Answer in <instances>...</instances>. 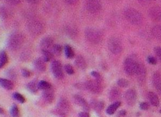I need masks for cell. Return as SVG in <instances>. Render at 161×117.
<instances>
[{
  "label": "cell",
  "instance_id": "obj_1",
  "mask_svg": "<svg viewBox=\"0 0 161 117\" xmlns=\"http://www.w3.org/2000/svg\"><path fill=\"white\" fill-rule=\"evenodd\" d=\"M124 16L126 20L134 25H140L142 23V15L134 8H128L125 10Z\"/></svg>",
  "mask_w": 161,
  "mask_h": 117
},
{
  "label": "cell",
  "instance_id": "obj_2",
  "mask_svg": "<svg viewBox=\"0 0 161 117\" xmlns=\"http://www.w3.org/2000/svg\"><path fill=\"white\" fill-rule=\"evenodd\" d=\"M24 40H25V38L22 34L19 33V32H14L9 38L8 47L10 50L17 51L22 47Z\"/></svg>",
  "mask_w": 161,
  "mask_h": 117
},
{
  "label": "cell",
  "instance_id": "obj_3",
  "mask_svg": "<svg viewBox=\"0 0 161 117\" xmlns=\"http://www.w3.org/2000/svg\"><path fill=\"white\" fill-rule=\"evenodd\" d=\"M85 37L87 41L93 44H98L102 40L101 32L94 28H88L85 31Z\"/></svg>",
  "mask_w": 161,
  "mask_h": 117
},
{
  "label": "cell",
  "instance_id": "obj_4",
  "mask_svg": "<svg viewBox=\"0 0 161 117\" xmlns=\"http://www.w3.org/2000/svg\"><path fill=\"white\" fill-rule=\"evenodd\" d=\"M108 48L113 54H120L122 52V44L120 39L116 37H112L108 42Z\"/></svg>",
  "mask_w": 161,
  "mask_h": 117
},
{
  "label": "cell",
  "instance_id": "obj_5",
  "mask_svg": "<svg viewBox=\"0 0 161 117\" xmlns=\"http://www.w3.org/2000/svg\"><path fill=\"white\" fill-rule=\"evenodd\" d=\"M28 32L32 35L36 36V35H39L43 32L44 28H43V24L40 21L37 20H32L28 23Z\"/></svg>",
  "mask_w": 161,
  "mask_h": 117
},
{
  "label": "cell",
  "instance_id": "obj_6",
  "mask_svg": "<svg viewBox=\"0 0 161 117\" xmlns=\"http://www.w3.org/2000/svg\"><path fill=\"white\" fill-rule=\"evenodd\" d=\"M138 61L133 57H128L124 61V70L128 75H132L135 73Z\"/></svg>",
  "mask_w": 161,
  "mask_h": 117
},
{
  "label": "cell",
  "instance_id": "obj_7",
  "mask_svg": "<svg viewBox=\"0 0 161 117\" xmlns=\"http://www.w3.org/2000/svg\"><path fill=\"white\" fill-rule=\"evenodd\" d=\"M69 103L65 98H61L57 106L56 112L59 117H66L67 112L69 111Z\"/></svg>",
  "mask_w": 161,
  "mask_h": 117
},
{
  "label": "cell",
  "instance_id": "obj_8",
  "mask_svg": "<svg viewBox=\"0 0 161 117\" xmlns=\"http://www.w3.org/2000/svg\"><path fill=\"white\" fill-rule=\"evenodd\" d=\"M86 8L91 14H96L101 10V2L100 0H86Z\"/></svg>",
  "mask_w": 161,
  "mask_h": 117
},
{
  "label": "cell",
  "instance_id": "obj_9",
  "mask_svg": "<svg viewBox=\"0 0 161 117\" xmlns=\"http://www.w3.org/2000/svg\"><path fill=\"white\" fill-rule=\"evenodd\" d=\"M51 70L55 78L58 79H62L64 73L62 72V65L59 61H53L51 65Z\"/></svg>",
  "mask_w": 161,
  "mask_h": 117
},
{
  "label": "cell",
  "instance_id": "obj_10",
  "mask_svg": "<svg viewBox=\"0 0 161 117\" xmlns=\"http://www.w3.org/2000/svg\"><path fill=\"white\" fill-rule=\"evenodd\" d=\"M135 74L136 75L137 79L140 83H143L145 82L146 77V69L142 63L138 62Z\"/></svg>",
  "mask_w": 161,
  "mask_h": 117
},
{
  "label": "cell",
  "instance_id": "obj_11",
  "mask_svg": "<svg viewBox=\"0 0 161 117\" xmlns=\"http://www.w3.org/2000/svg\"><path fill=\"white\" fill-rule=\"evenodd\" d=\"M86 88L89 90L90 92L94 93V94H99L101 92V83L98 81H92L89 80L84 84Z\"/></svg>",
  "mask_w": 161,
  "mask_h": 117
},
{
  "label": "cell",
  "instance_id": "obj_12",
  "mask_svg": "<svg viewBox=\"0 0 161 117\" xmlns=\"http://www.w3.org/2000/svg\"><path fill=\"white\" fill-rule=\"evenodd\" d=\"M124 98L129 106H134L137 100V94L135 90L133 89H130V90H126V92L125 93Z\"/></svg>",
  "mask_w": 161,
  "mask_h": 117
},
{
  "label": "cell",
  "instance_id": "obj_13",
  "mask_svg": "<svg viewBox=\"0 0 161 117\" xmlns=\"http://www.w3.org/2000/svg\"><path fill=\"white\" fill-rule=\"evenodd\" d=\"M150 17L151 19L156 21L161 20V8L159 7H153L150 9L149 12Z\"/></svg>",
  "mask_w": 161,
  "mask_h": 117
},
{
  "label": "cell",
  "instance_id": "obj_14",
  "mask_svg": "<svg viewBox=\"0 0 161 117\" xmlns=\"http://www.w3.org/2000/svg\"><path fill=\"white\" fill-rule=\"evenodd\" d=\"M53 39H52L50 37H45V38H43L41 41V45L42 48L43 50H48L50 49L51 47H53Z\"/></svg>",
  "mask_w": 161,
  "mask_h": 117
},
{
  "label": "cell",
  "instance_id": "obj_15",
  "mask_svg": "<svg viewBox=\"0 0 161 117\" xmlns=\"http://www.w3.org/2000/svg\"><path fill=\"white\" fill-rule=\"evenodd\" d=\"M43 97L47 103H51L53 101L54 99V94H53V91L51 90V88L43 90Z\"/></svg>",
  "mask_w": 161,
  "mask_h": 117
},
{
  "label": "cell",
  "instance_id": "obj_16",
  "mask_svg": "<svg viewBox=\"0 0 161 117\" xmlns=\"http://www.w3.org/2000/svg\"><path fill=\"white\" fill-rule=\"evenodd\" d=\"M74 100H75V101L78 104L79 106L83 107L85 111L89 110V109H90V108H89V105L87 104V102L85 101V99H83V97H80V96L79 95H75L74 96Z\"/></svg>",
  "mask_w": 161,
  "mask_h": 117
},
{
  "label": "cell",
  "instance_id": "obj_17",
  "mask_svg": "<svg viewBox=\"0 0 161 117\" xmlns=\"http://www.w3.org/2000/svg\"><path fill=\"white\" fill-rule=\"evenodd\" d=\"M153 83L154 87L161 92V75L159 73H154L153 76Z\"/></svg>",
  "mask_w": 161,
  "mask_h": 117
},
{
  "label": "cell",
  "instance_id": "obj_18",
  "mask_svg": "<svg viewBox=\"0 0 161 117\" xmlns=\"http://www.w3.org/2000/svg\"><path fill=\"white\" fill-rule=\"evenodd\" d=\"M35 68L39 72H44L46 70L45 61L42 58H38L35 61Z\"/></svg>",
  "mask_w": 161,
  "mask_h": 117
},
{
  "label": "cell",
  "instance_id": "obj_19",
  "mask_svg": "<svg viewBox=\"0 0 161 117\" xmlns=\"http://www.w3.org/2000/svg\"><path fill=\"white\" fill-rule=\"evenodd\" d=\"M120 91L117 88L114 87L109 92V99L111 101H117L120 97Z\"/></svg>",
  "mask_w": 161,
  "mask_h": 117
},
{
  "label": "cell",
  "instance_id": "obj_20",
  "mask_svg": "<svg viewBox=\"0 0 161 117\" xmlns=\"http://www.w3.org/2000/svg\"><path fill=\"white\" fill-rule=\"evenodd\" d=\"M149 100H150V103L153 105V106H158L159 104V100L158 96L155 94L154 92H150L148 94Z\"/></svg>",
  "mask_w": 161,
  "mask_h": 117
},
{
  "label": "cell",
  "instance_id": "obj_21",
  "mask_svg": "<svg viewBox=\"0 0 161 117\" xmlns=\"http://www.w3.org/2000/svg\"><path fill=\"white\" fill-rule=\"evenodd\" d=\"M0 86L6 90H9L13 88V84L11 81L7 79H2V78H0Z\"/></svg>",
  "mask_w": 161,
  "mask_h": 117
},
{
  "label": "cell",
  "instance_id": "obj_22",
  "mask_svg": "<svg viewBox=\"0 0 161 117\" xmlns=\"http://www.w3.org/2000/svg\"><path fill=\"white\" fill-rule=\"evenodd\" d=\"M75 64L80 69H84L86 67V61H85L84 58L82 56H77L75 60Z\"/></svg>",
  "mask_w": 161,
  "mask_h": 117
},
{
  "label": "cell",
  "instance_id": "obj_23",
  "mask_svg": "<svg viewBox=\"0 0 161 117\" xmlns=\"http://www.w3.org/2000/svg\"><path fill=\"white\" fill-rule=\"evenodd\" d=\"M120 105H121V104H120V101H116L115 103H113V105L108 106V109H106L107 114H108V115H113V114L116 112V109L120 107Z\"/></svg>",
  "mask_w": 161,
  "mask_h": 117
},
{
  "label": "cell",
  "instance_id": "obj_24",
  "mask_svg": "<svg viewBox=\"0 0 161 117\" xmlns=\"http://www.w3.org/2000/svg\"><path fill=\"white\" fill-rule=\"evenodd\" d=\"M152 34L155 38H158L161 40V26L160 25H156L152 29Z\"/></svg>",
  "mask_w": 161,
  "mask_h": 117
},
{
  "label": "cell",
  "instance_id": "obj_25",
  "mask_svg": "<svg viewBox=\"0 0 161 117\" xmlns=\"http://www.w3.org/2000/svg\"><path fill=\"white\" fill-rule=\"evenodd\" d=\"M8 61V57L4 51L0 53V68H2Z\"/></svg>",
  "mask_w": 161,
  "mask_h": 117
},
{
  "label": "cell",
  "instance_id": "obj_26",
  "mask_svg": "<svg viewBox=\"0 0 161 117\" xmlns=\"http://www.w3.org/2000/svg\"><path fill=\"white\" fill-rule=\"evenodd\" d=\"M43 56L45 61H50L53 58V54L48 50H43Z\"/></svg>",
  "mask_w": 161,
  "mask_h": 117
},
{
  "label": "cell",
  "instance_id": "obj_27",
  "mask_svg": "<svg viewBox=\"0 0 161 117\" xmlns=\"http://www.w3.org/2000/svg\"><path fill=\"white\" fill-rule=\"evenodd\" d=\"M38 87H39V89H41V90H48V89L51 88V85H50V83H49L48 82H47V81L45 80L40 81V82L38 83Z\"/></svg>",
  "mask_w": 161,
  "mask_h": 117
},
{
  "label": "cell",
  "instance_id": "obj_28",
  "mask_svg": "<svg viewBox=\"0 0 161 117\" xmlns=\"http://www.w3.org/2000/svg\"><path fill=\"white\" fill-rule=\"evenodd\" d=\"M0 14L3 18H7V17H10V11L7 7H0Z\"/></svg>",
  "mask_w": 161,
  "mask_h": 117
},
{
  "label": "cell",
  "instance_id": "obj_29",
  "mask_svg": "<svg viewBox=\"0 0 161 117\" xmlns=\"http://www.w3.org/2000/svg\"><path fill=\"white\" fill-rule=\"evenodd\" d=\"M65 53L66 57H68V58H72L74 57V52H73V50L70 46H65Z\"/></svg>",
  "mask_w": 161,
  "mask_h": 117
},
{
  "label": "cell",
  "instance_id": "obj_30",
  "mask_svg": "<svg viewBox=\"0 0 161 117\" xmlns=\"http://www.w3.org/2000/svg\"><path fill=\"white\" fill-rule=\"evenodd\" d=\"M28 89L32 93L37 92V90H38V89H39L38 84L35 83V82L29 83L28 84Z\"/></svg>",
  "mask_w": 161,
  "mask_h": 117
},
{
  "label": "cell",
  "instance_id": "obj_31",
  "mask_svg": "<svg viewBox=\"0 0 161 117\" xmlns=\"http://www.w3.org/2000/svg\"><path fill=\"white\" fill-rule=\"evenodd\" d=\"M10 114L13 117H19L20 115V112H19V109L17 106H14L11 108L10 109Z\"/></svg>",
  "mask_w": 161,
  "mask_h": 117
},
{
  "label": "cell",
  "instance_id": "obj_32",
  "mask_svg": "<svg viewBox=\"0 0 161 117\" xmlns=\"http://www.w3.org/2000/svg\"><path fill=\"white\" fill-rule=\"evenodd\" d=\"M117 84H118L119 87L125 88V87H127L129 86V82L125 79H120L117 81Z\"/></svg>",
  "mask_w": 161,
  "mask_h": 117
},
{
  "label": "cell",
  "instance_id": "obj_33",
  "mask_svg": "<svg viewBox=\"0 0 161 117\" xmlns=\"http://www.w3.org/2000/svg\"><path fill=\"white\" fill-rule=\"evenodd\" d=\"M13 97H14L17 101L20 102V103H25V97H24L21 94H19V93H14V94H13Z\"/></svg>",
  "mask_w": 161,
  "mask_h": 117
},
{
  "label": "cell",
  "instance_id": "obj_34",
  "mask_svg": "<svg viewBox=\"0 0 161 117\" xmlns=\"http://www.w3.org/2000/svg\"><path fill=\"white\" fill-rule=\"evenodd\" d=\"M62 51V47L60 45H54L53 47V54H56V55H60Z\"/></svg>",
  "mask_w": 161,
  "mask_h": 117
},
{
  "label": "cell",
  "instance_id": "obj_35",
  "mask_svg": "<svg viewBox=\"0 0 161 117\" xmlns=\"http://www.w3.org/2000/svg\"><path fill=\"white\" fill-rule=\"evenodd\" d=\"M91 75H92V76L94 77L95 79H96V81H98V83H101V82L102 81V79H101V75H100L98 72H94H94H91Z\"/></svg>",
  "mask_w": 161,
  "mask_h": 117
},
{
  "label": "cell",
  "instance_id": "obj_36",
  "mask_svg": "<svg viewBox=\"0 0 161 117\" xmlns=\"http://www.w3.org/2000/svg\"><path fill=\"white\" fill-rule=\"evenodd\" d=\"M65 72L68 74H69V75H71V74L74 73V69H73L72 66H71V65H66L65 66Z\"/></svg>",
  "mask_w": 161,
  "mask_h": 117
},
{
  "label": "cell",
  "instance_id": "obj_37",
  "mask_svg": "<svg viewBox=\"0 0 161 117\" xmlns=\"http://www.w3.org/2000/svg\"><path fill=\"white\" fill-rule=\"evenodd\" d=\"M94 108L98 111H101L104 108V103L102 101H98L94 104Z\"/></svg>",
  "mask_w": 161,
  "mask_h": 117
},
{
  "label": "cell",
  "instance_id": "obj_38",
  "mask_svg": "<svg viewBox=\"0 0 161 117\" xmlns=\"http://www.w3.org/2000/svg\"><path fill=\"white\" fill-rule=\"evenodd\" d=\"M8 4L11 6H17L21 2V0H6Z\"/></svg>",
  "mask_w": 161,
  "mask_h": 117
},
{
  "label": "cell",
  "instance_id": "obj_39",
  "mask_svg": "<svg viewBox=\"0 0 161 117\" xmlns=\"http://www.w3.org/2000/svg\"><path fill=\"white\" fill-rule=\"evenodd\" d=\"M67 31H68V35H76V29L74 27H71V26H68L67 28Z\"/></svg>",
  "mask_w": 161,
  "mask_h": 117
},
{
  "label": "cell",
  "instance_id": "obj_40",
  "mask_svg": "<svg viewBox=\"0 0 161 117\" xmlns=\"http://www.w3.org/2000/svg\"><path fill=\"white\" fill-rule=\"evenodd\" d=\"M154 51H155V54H156V57L161 61V47H156L154 49Z\"/></svg>",
  "mask_w": 161,
  "mask_h": 117
},
{
  "label": "cell",
  "instance_id": "obj_41",
  "mask_svg": "<svg viewBox=\"0 0 161 117\" xmlns=\"http://www.w3.org/2000/svg\"><path fill=\"white\" fill-rule=\"evenodd\" d=\"M149 107H150V106H149V104L146 103V102H142V103H141V105H140V109H142V110H148Z\"/></svg>",
  "mask_w": 161,
  "mask_h": 117
},
{
  "label": "cell",
  "instance_id": "obj_42",
  "mask_svg": "<svg viewBox=\"0 0 161 117\" xmlns=\"http://www.w3.org/2000/svg\"><path fill=\"white\" fill-rule=\"evenodd\" d=\"M63 1L68 5H75L78 2V0H63Z\"/></svg>",
  "mask_w": 161,
  "mask_h": 117
},
{
  "label": "cell",
  "instance_id": "obj_43",
  "mask_svg": "<svg viewBox=\"0 0 161 117\" xmlns=\"http://www.w3.org/2000/svg\"><path fill=\"white\" fill-rule=\"evenodd\" d=\"M147 60H148L149 63L151 64V65H156V59L155 58V57H151V56H150V57H148V59H147Z\"/></svg>",
  "mask_w": 161,
  "mask_h": 117
},
{
  "label": "cell",
  "instance_id": "obj_44",
  "mask_svg": "<svg viewBox=\"0 0 161 117\" xmlns=\"http://www.w3.org/2000/svg\"><path fill=\"white\" fill-rule=\"evenodd\" d=\"M22 75H23V76L28 78V77L31 75V72L28 70H27V69H22Z\"/></svg>",
  "mask_w": 161,
  "mask_h": 117
},
{
  "label": "cell",
  "instance_id": "obj_45",
  "mask_svg": "<svg viewBox=\"0 0 161 117\" xmlns=\"http://www.w3.org/2000/svg\"><path fill=\"white\" fill-rule=\"evenodd\" d=\"M79 117H90L88 112H82L79 114Z\"/></svg>",
  "mask_w": 161,
  "mask_h": 117
},
{
  "label": "cell",
  "instance_id": "obj_46",
  "mask_svg": "<svg viewBox=\"0 0 161 117\" xmlns=\"http://www.w3.org/2000/svg\"><path fill=\"white\" fill-rule=\"evenodd\" d=\"M126 115V112L125 110H120V112H118V114H117V115L120 117H122V116H125V115Z\"/></svg>",
  "mask_w": 161,
  "mask_h": 117
},
{
  "label": "cell",
  "instance_id": "obj_47",
  "mask_svg": "<svg viewBox=\"0 0 161 117\" xmlns=\"http://www.w3.org/2000/svg\"><path fill=\"white\" fill-rule=\"evenodd\" d=\"M26 1L32 4H37L40 2V0H26Z\"/></svg>",
  "mask_w": 161,
  "mask_h": 117
},
{
  "label": "cell",
  "instance_id": "obj_48",
  "mask_svg": "<svg viewBox=\"0 0 161 117\" xmlns=\"http://www.w3.org/2000/svg\"><path fill=\"white\" fill-rule=\"evenodd\" d=\"M138 1L141 4H148L150 3L151 0H138Z\"/></svg>",
  "mask_w": 161,
  "mask_h": 117
},
{
  "label": "cell",
  "instance_id": "obj_49",
  "mask_svg": "<svg viewBox=\"0 0 161 117\" xmlns=\"http://www.w3.org/2000/svg\"><path fill=\"white\" fill-rule=\"evenodd\" d=\"M4 113V110L2 109V108H0V114H3Z\"/></svg>",
  "mask_w": 161,
  "mask_h": 117
},
{
  "label": "cell",
  "instance_id": "obj_50",
  "mask_svg": "<svg viewBox=\"0 0 161 117\" xmlns=\"http://www.w3.org/2000/svg\"><path fill=\"white\" fill-rule=\"evenodd\" d=\"M160 112H161V110H160Z\"/></svg>",
  "mask_w": 161,
  "mask_h": 117
}]
</instances>
